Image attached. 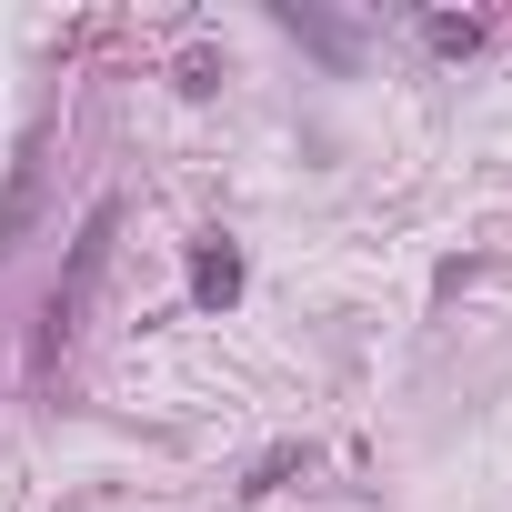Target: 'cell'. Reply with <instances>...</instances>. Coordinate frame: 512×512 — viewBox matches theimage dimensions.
Returning a JSON list of instances; mask_svg holds the SVG:
<instances>
[{
	"instance_id": "obj_1",
	"label": "cell",
	"mask_w": 512,
	"mask_h": 512,
	"mask_svg": "<svg viewBox=\"0 0 512 512\" xmlns=\"http://www.w3.org/2000/svg\"><path fill=\"white\" fill-rule=\"evenodd\" d=\"M111 231H121V201H91V221H81V241H71V272H61V292H51V312H41V352L71 342V322H81L101 262H111Z\"/></svg>"
},
{
	"instance_id": "obj_2",
	"label": "cell",
	"mask_w": 512,
	"mask_h": 512,
	"mask_svg": "<svg viewBox=\"0 0 512 512\" xmlns=\"http://www.w3.org/2000/svg\"><path fill=\"white\" fill-rule=\"evenodd\" d=\"M31 221H41V141L21 151V171H11V191H0V262L31 241Z\"/></svg>"
},
{
	"instance_id": "obj_3",
	"label": "cell",
	"mask_w": 512,
	"mask_h": 512,
	"mask_svg": "<svg viewBox=\"0 0 512 512\" xmlns=\"http://www.w3.org/2000/svg\"><path fill=\"white\" fill-rule=\"evenodd\" d=\"M231 292H241V251H231V241H201V251H191V302L221 312Z\"/></svg>"
},
{
	"instance_id": "obj_4",
	"label": "cell",
	"mask_w": 512,
	"mask_h": 512,
	"mask_svg": "<svg viewBox=\"0 0 512 512\" xmlns=\"http://www.w3.org/2000/svg\"><path fill=\"white\" fill-rule=\"evenodd\" d=\"M292 472H302V452H272V462H251V482H241V492H272V482H292Z\"/></svg>"
},
{
	"instance_id": "obj_5",
	"label": "cell",
	"mask_w": 512,
	"mask_h": 512,
	"mask_svg": "<svg viewBox=\"0 0 512 512\" xmlns=\"http://www.w3.org/2000/svg\"><path fill=\"white\" fill-rule=\"evenodd\" d=\"M422 31H432V51H472L482 41V21H422Z\"/></svg>"
}]
</instances>
